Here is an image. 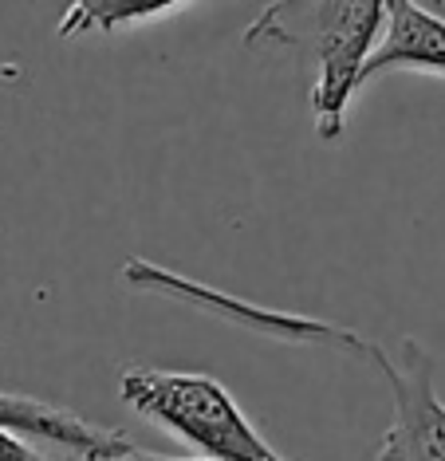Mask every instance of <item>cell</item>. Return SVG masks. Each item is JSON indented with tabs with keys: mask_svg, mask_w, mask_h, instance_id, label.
<instances>
[{
	"mask_svg": "<svg viewBox=\"0 0 445 461\" xmlns=\"http://www.w3.org/2000/svg\"><path fill=\"white\" fill-rule=\"evenodd\" d=\"M398 68L445 76V20L430 13L426 5H414V0H386L383 40L370 51L359 87Z\"/></svg>",
	"mask_w": 445,
	"mask_h": 461,
	"instance_id": "8992f818",
	"label": "cell"
},
{
	"mask_svg": "<svg viewBox=\"0 0 445 461\" xmlns=\"http://www.w3.org/2000/svg\"><path fill=\"white\" fill-rule=\"evenodd\" d=\"M0 461H79V457L56 454V449L28 442V438L13 434V429H0Z\"/></svg>",
	"mask_w": 445,
	"mask_h": 461,
	"instance_id": "ba28073f",
	"label": "cell"
},
{
	"mask_svg": "<svg viewBox=\"0 0 445 461\" xmlns=\"http://www.w3.org/2000/svg\"><path fill=\"white\" fill-rule=\"evenodd\" d=\"M0 429H13L28 442L79 461H119L134 449V442L119 429L95 426L83 414L68 411V406L13 391H0Z\"/></svg>",
	"mask_w": 445,
	"mask_h": 461,
	"instance_id": "5b68a950",
	"label": "cell"
},
{
	"mask_svg": "<svg viewBox=\"0 0 445 461\" xmlns=\"http://www.w3.org/2000/svg\"><path fill=\"white\" fill-rule=\"evenodd\" d=\"M119 398L146 422L194 446L205 461H288L264 442L252 418L213 375L126 366L119 375Z\"/></svg>",
	"mask_w": 445,
	"mask_h": 461,
	"instance_id": "7a4b0ae2",
	"label": "cell"
},
{
	"mask_svg": "<svg viewBox=\"0 0 445 461\" xmlns=\"http://www.w3.org/2000/svg\"><path fill=\"white\" fill-rule=\"evenodd\" d=\"M123 285L131 292H158V296L194 303L197 312H209V316H221L225 323H237V328L260 331L268 339L280 343H307V348H331L343 355H355V359L378 363L383 348H375L370 339H363L359 331L343 328V323H327V320H312V316H295V312H280V308H264V303H249L237 300L221 288H209L194 276H182V272L158 268L154 260L131 257L123 268Z\"/></svg>",
	"mask_w": 445,
	"mask_h": 461,
	"instance_id": "3957f363",
	"label": "cell"
},
{
	"mask_svg": "<svg viewBox=\"0 0 445 461\" xmlns=\"http://www.w3.org/2000/svg\"><path fill=\"white\" fill-rule=\"evenodd\" d=\"M375 366L386 375L395 394V418L375 449V461H445V402L433 386V351L406 335L398 343V359L383 351Z\"/></svg>",
	"mask_w": 445,
	"mask_h": 461,
	"instance_id": "277c9868",
	"label": "cell"
},
{
	"mask_svg": "<svg viewBox=\"0 0 445 461\" xmlns=\"http://www.w3.org/2000/svg\"><path fill=\"white\" fill-rule=\"evenodd\" d=\"M386 28V0H315V5H264L245 28V44L288 48L315 68L312 114L315 134L335 142L347 127V107L359 91L370 51Z\"/></svg>",
	"mask_w": 445,
	"mask_h": 461,
	"instance_id": "6da1fadb",
	"label": "cell"
},
{
	"mask_svg": "<svg viewBox=\"0 0 445 461\" xmlns=\"http://www.w3.org/2000/svg\"><path fill=\"white\" fill-rule=\"evenodd\" d=\"M182 8H189L186 0H76L59 20V36L63 40H76L83 32L114 36L123 28L150 24V20L182 13Z\"/></svg>",
	"mask_w": 445,
	"mask_h": 461,
	"instance_id": "52a82bcc",
	"label": "cell"
},
{
	"mask_svg": "<svg viewBox=\"0 0 445 461\" xmlns=\"http://www.w3.org/2000/svg\"><path fill=\"white\" fill-rule=\"evenodd\" d=\"M119 461H205V457H166V454H150V449H139L134 446L126 457H119Z\"/></svg>",
	"mask_w": 445,
	"mask_h": 461,
	"instance_id": "9c48e42d",
	"label": "cell"
}]
</instances>
